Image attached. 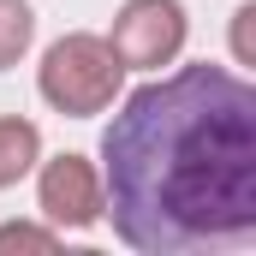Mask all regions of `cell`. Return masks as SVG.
Masks as SVG:
<instances>
[{"mask_svg": "<svg viewBox=\"0 0 256 256\" xmlns=\"http://www.w3.org/2000/svg\"><path fill=\"white\" fill-rule=\"evenodd\" d=\"M36 90L66 120H96V114H108L126 96V66L108 48V36L72 30L60 42H48V54L36 66Z\"/></svg>", "mask_w": 256, "mask_h": 256, "instance_id": "2", "label": "cell"}, {"mask_svg": "<svg viewBox=\"0 0 256 256\" xmlns=\"http://www.w3.org/2000/svg\"><path fill=\"white\" fill-rule=\"evenodd\" d=\"M185 36H191V18H185V0H126L108 24V48L120 54L126 72H161L185 54Z\"/></svg>", "mask_w": 256, "mask_h": 256, "instance_id": "3", "label": "cell"}, {"mask_svg": "<svg viewBox=\"0 0 256 256\" xmlns=\"http://www.w3.org/2000/svg\"><path fill=\"white\" fill-rule=\"evenodd\" d=\"M102 214L143 256L256 238V90L226 66H179L120 96L102 131Z\"/></svg>", "mask_w": 256, "mask_h": 256, "instance_id": "1", "label": "cell"}, {"mask_svg": "<svg viewBox=\"0 0 256 256\" xmlns=\"http://www.w3.org/2000/svg\"><path fill=\"white\" fill-rule=\"evenodd\" d=\"M30 42H36V12H30V0H0V72H12V66L24 60Z\"/></svg>", "mask_w": 256, "mask_h": 256, "instance_id": "6", "label": "cell"}, {"mask_svg": "<svg viewBox=\"0 0 256 256\" xmlns=\"http://www.w3.org/2000/svg\"><path fill=\"white\" fill-rule=\"evenodd\" d=\"M36 208L48 226L60 232H84L102 220V167L90 155H54V161H36Z\"/></svg>", "mask_w": 256, "mask_h": 256, "instance_id": "4", "label": "cell"}, {"mask_svg": "<svg viewBox=\"0 0 256 256\" xmlns=\"http://www.w3.org/2000/svg\"><path fill=\"white\" fill-rule=\"evenodd\" d=\"M0 250H60V226H36V220H6L0 226Z\"/></svg>", "mask_w": 256, "mask_h": 256, "instance_id": "7", "label": "cell"}, {"mask_svg": "<svg viewBox=\"0 0 256 256\" xmlns=\"http://www.w3.org/2000/svg\"><path fill=\"white\" fill-rule=\"evenodd\" d=\"M232 60L256 66V0H244V6L232 12Z\"/></svg>", "mask_w": 256, "mask_h": 256, "instance_id": "8", "label": "cell"}, {"mask_svg": "<svg viewBox=\"0 0 256 256\" xmlns=\"http://www.w3.org/2000/svg\"><path fill=\"white\" fill-rule=\"evenodd\" d=\"M36 161H42V131H36V120L6 114L0 120V191L18 185L24 173H36Z\"/></svg>", "mask_w": 256, "mask_h": 256, "instance_id": "5", "label": "cell"}]
</instances>
